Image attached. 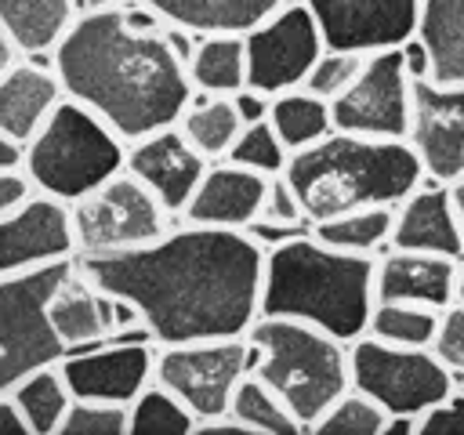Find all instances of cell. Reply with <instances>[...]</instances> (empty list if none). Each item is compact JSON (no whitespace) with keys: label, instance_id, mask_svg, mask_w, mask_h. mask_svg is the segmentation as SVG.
Wrapping results in <instances>:
<instances>
[{"label":"cell","instance_id":"cell-1","mask_svg":"<svg viewBox=\"0 0 464 435\" xmlns=\"http://www.w3.org/2000/svg\"><path fill=\"white\" fill-rule=\"evenodd\" d=\"M72 265L98 290L134 301L156 344L243 337L261 315L265 246L246 228L178 221L145 246L76 254Z\"/></svg>","mask_w":464,"mask_h":435},{"label":"cell","instance_id":"cell-2","mask_svg":"<svg viewBox=\"0 0 464 435\" xmlns=\"http://www.w3.org/2000/svg\"><path fill=\"white\" fill-rule=\"evenodd\" d=\"M167 25V22H163ZM65 98L87 105L127 145L181 120L196 87L163 29H138L123 7H91L54 47Z\"/></svg>","mask_w":464,"mask_h":435},{"label":"cell","instance_id":"cell-3","mask_svg":"<svg viewBox=\"0 0 464 435\" xmlns=\"http://www.w3.org/2000/svg\"><path fill=\"white\" fill-rule=\"evenodd\" d=\"M377 254H355L323 243L312 228L265 250L261 315H286L319 326L341 341L370 330L377 304Z\"/></svg>","mask_w":464,"mask_h":435},{"label":"cell","instance_id":"cell-4","mask_svg":"<svg viewBox=\"0 0 464 435\" xmlns=\"http://www.w3.org/2000/svg\"><path fill=\"white\" fill-rule=\"evenodd\" d=\"M283 174L312 225L359 207H395L424 181V167L406 138L344 130H330L323 141L290 152Z\"/></svg>","mask_w":464,"mask_h":435},{"label":"cell","instance_id":"cell-5","mask_svg":"<svg viewBox=\"0 0 464 435\" xmlns=\"http://www.w3.org/2000/svg\"><path fill=\"white\" fill-rule=\"evenodd\" d=\"M243 337L250 373L290 406L304 431L341 392L352 388L348 341L319 326L286 315H257Z\"/></svg>","mask_w":464,"mask_h":435},{"label":"cell","instance_id":"cell-6","mask_svg":"<svg viewBox=\"0 0 464 435\" xmlns=\"http://www.w3.org/2000/svg\"><path fill=\"white\" fill-rule=\"evenodd\" d=\"M127 163V141L87 105L62 98L51 120L25 145V174L54 199L76 203Z\"/></svg>","mask_w":464,"mask_h":435},{"label":"cell","instance_id":"cell-7","mask_svg":"<svg viewBox=\"0 0 464 435\" xmlns=\"http://www.w3.org/2000/svg\"><path fill=\"white\" fill-rule=\"evenodd\" d=\"M352 388L366 392L392 417L424 420L446 399H453V370L431 348L388 344L362 334L348 344Z\"/></svg>","mask_w":464,"mask_h":435},{"label":"cell","instance_id":"cell-8","mask_svg":"<svg viewBox=\"0 0 464 435\" xmlns=\"http://www.w3.org/2000/svg\"><path fill=\"white\" fill-rule=\"evenodd\" d=\"M69 272L72 261L0 276V395L11 392L25 373L65 355V344L47 323V301Z\"/></svg>","mask_w":464,"mask_h":435},{"label":"cell","instance_id":"cell-9","mask_svg":"<svg viewBox=\"0 0 464 435\" xmlns=\"http://www.w3.org/2000/svg\"><path fill=\"white\" fill-rule=\"evenodd\" d=\"M250 373L246 337H214L185 344H156L152 381L181 399L192 417L214 420L232 410L236 388Z\"/></svg>","mask_w":464,"mask_h":435},{"label":"cell","instance_id":"cell-10","mask_svg":"<svg viewBox=\"0 0 464 435\" xmlns=\"http://www.w3.org/2000/svg\"><path fill=\"white\" fill-rule=\"evenodd\" d=\"M72 210V232H76V254H109V250H130L160 239L170 228V214L163 203L123 167L76 203Z\"/></svg>","mask_w":464,"mask_h":435},{"label":"cell","instance_id":"cell-11","mask_svg":"<svg viewBox=\"0 0 464 435\" xmlns=\"http://www.w3.org/2000/svg\"><path fill=\"white\" fill-rule=\"evenodd\" d=\"M334 130L366 138H406L413 109V72L406 47L370 51L359 76L334 102Z\"/></svg>","mask_w":464,"mask_h":435},{"label":"cell","instance_id":"cell-12","mask_svg":"<svg viewBox=\"0 0 464 435\" xmlns=\"http://www.w3.org/2000/svg\"><path fill=\"white\" fill-rule=\"evenodd\" d=\"M326 51L323 29L304 0H286L268 22L246 33V83L268 98L304 87L312 65Z\"/></svg>","mask_w":464,"mask_h":435},{"label":"cell","instance_id":"cell-13","mask_svg":"<svg viewBox=\"0 0 464 435\" xmlns=\"http://www.w3.org/2000/svg\"><path fill=\"white\" fill-rule=\"evenodd\" d=\"M406 141L413 145L428 181L453 185L464 174V83L413 76Z\"/></svg>","mask_w":464,"mask_h":435},{"label":"cell","instance_id":"cell-14","mask_svg":"<svg viewBox=\"0 0 464 435\" xmlns=\"http://www.w3.org/2000/svg\"><path fill=\"white\" fill-rule=\"evenodd\" d=\"M152 359H156V348L145 337L138 341L109 337L94 348L65 352L58 362L76 399L130 406L152 384Z\"/></svg>","mask_w":464,"mask_h":435},{"label":"cell","instance_id":"cell-15","mask_svg":"<svg viewBox=\"0 0 464 435\" xmlns=\"http://www.w3.org/2000/svg\"><path fill=\"white\" fill-rule=\"evenodd\" d=\"M72 257H76V232L65 199L36 192L29 203L0 218V276H22Z\"/></svg>","mask_w":464,"mask_h":435},{"label":"cell","instance_id":"cell-16","mask_svg":"<svg viewBox=\"0 0 464 435\" xmlns=\"http://www.w3.org/2000/svg\"><path fill=\"white\" fill-rule=\"evenodd\" d=\"M323 29L326 47L384 51L413 40L420 0H304Z\"/></svg>","mask_w":464,"mask_h":435},{"label":"cell","instance_id":"cell-17","mask_svg":"<svg viewBox=\"0 0 464 435\" xmlns=\"http://www.w3.org/2000/svg\"><path fill=\"white\" fill-rule=\"evenodd\" d=\"M160 203L170 218L181 221L192 192L199 188L210 160L181 134L178 123L163 127V130H152L138 141L127 145V163H123Z\"/></svg>","mask_w":464,"mask_h":435},{"label":"cell","instance_id":"cell-18","mask_svg":"<svg viewBox=\"0 0 464 435\" xmlns=\"http://www.w3.org/2000/svg\"><path fill=\"white\" fill-rule=\"evenodd\" d=\"M457 272L460 257L388 246L384 254H377V301H413L428 308H446L457 301Z\"/></svg>","mask_w":464,"mask_h":435},{"label":"cell","instance_id":"cell-19","mask_svg":"<svg viewBox=\"0 0 464 435\" xmlns=\"http://www.w3.org/2000/svg\"><path fill=\"white\" fill-rule=\"evenodd\" d=\"M268 192V178L239 167L232 160H214L192 192L181 221L192 225H218V228H250L261 214Z\"/></svg>","mask_w":464,"mask_h":435},{"label":"cell","instance_id":"cell-20","mask_svg":"<svg viewBox=\"0 0 464 435\" xmlns=\"http://www.w3.org/2000/svg\"><path fill=\"white\" fill-rule=\"evenodd\" d=\"M388 246L464 257V228H460L450 185H439V181L417 185L402 203H395V225H392Z\"/></svg>","mask_w":464,"mask_h":435},{"label":"cell","instance_id":"cell-21","mask_svg":"<svg viewBox=\"0 0 464 435\" xmlns=\"http://www.w3.org/2000/svg\"><path fill=\"white\" fill-rule=\"evenodd\" d=\"M65 91L54 72V65H44L36 58H18L0 76V130L29 145L36 130L51 120V112L62 105Z\"/></svg>","mask_w":464,"mask_h":435},{"label":"cell","instance_id":"cell-22","mask_svg":"<svg viewBox=\"0 0 464 435\" xmlns=\"http://www.w3.org/2000/svg\"><path fill=\"white\" fill-rule=\"evenodd\" d=\"M47 323L65 352L94 348L112 337V294L87 283L72 265V272L54 286L47 301Z\"/></svg>","mask_w":464,"mask_h":435},{"label":"cell","instance_id":"cell-23","mask_svg":"<svg viewBox=\"0 0 464 435\" xmlns=\"http://www.w3.org/2000/svg\"><path fill=\"white\" fill-rule=\"evenodd\" d=\"M167 25L188 29L192 36L239 33L246 36L268 22L286 0H145Z\"/></svg>","mask_w":464,"mask_h":435},{"label":"cell","instance_id":"cell-24","mask_svg":"<svg viewBox=\"0 0 464 435\" xmlns=\"http://www.w3.org/2000/svg\"><path fill=\"white\" fill-rule=\"evenodd\" d=\"M413 40L428 58V76L464 83V0H420Z\"/></svg>","mask_w":464,"mask_h":435},{"label":"cell","instance_id":"cell-25","mask_svg":"<svg viewBox=\"0 0 464 435\" xmlns=\"http://www.w3.org/2000/svg\"><path fill=\"white\" fill-rule=\"evenodd\" d=\"M72 0H0V25L22 51V58L54 54L62 36L76 22Z\"/></svg>","mask_w":464,"mask_h":435},{"label":"cell","instance_id":"cell-26","mask_svg":"<svg viewBox=\"0 0 464 435\" xmlns=\"http://www.w3.org/2000/svg\"><path fill=\"white\" fill-rule=\"evenodd\" d=\"M188 76L199 94H236L246 87V36L239 33H210L196 36Z\"/></svg>","mask_w":464,"mask_h":435},{"label":"cell","instance_id":"cell-27","mask_svg":"<svg viewBox=\"0 0 464 435\" xmlns=\"http://www.w3.org/2000/svg\"><path fill=\"white\" fill-rule=\"evenodd\" d=\"M181 134L214 163V160H225L232 152V145L239 141L243 134V116L232 102V94H192L188 109L181 112L178 120Z\"/></svg>","mask_w":464,"mask_h":435},{"label":"cell","instance_id":"cell-28","mask_svg":"<svg viewBox=\"0 0 464 435\" xmlns=\"http://www.w3.org/2000/svg\"><path fill=\"white\" fill-rule=\"evenodd\" d=\"M11 399L22 410V417L29 424V435H58L76 395H72V388L62 373V362H47V366L25 373L11 388Z\"/></svg>","mask_w":464,"mask_h":435},{"label":"cell","instance_id":"cell-29","mask_svg":"<svg viewBox=\"0 0 464 435\" xmlns=\"http://www.w3.org/2000/svg\"><path fill=\"white\" fill-rule=\"evenodd\" d=\"M268 123L276 127V134L283 138V145L290 152H301V149L323 141L334 130V109L315 91L294 87V91H283V94L272 98Z\"/></svg>","mask_w":464,"mask_h":435},{"label":"cell","instance_id":"cell-30","mask_svg":"<svg viewBox=\"0 0 464 435\" xmlns=\"http://www.w3.org/2000/svg\"><path fill=\"white\" fill-rule=\"evenodd\" d=\"M392 225H395V207H359V210L312 225V232L330 246L355 250V254H377L381 246L392 243Z\"/></svg>","mask_w":464,"mask_h":435},{"label":"cell","instance_id":"cell-31","mask_svg":"<svg viewBox=\"0 0 464 435\" xmlns=\"http://www.w3.org/2000/svg\"><path fill=\"white\" fill-rule=\"evenodd\" d=\"M236 420H243L250 428V435H301V420L290 413V406L254 373L243 377V384L236 388L232 410Z\"/></svg>","mask_w":464,"mask_h":435},{"label":"cell","instance_id":"cell-32","mask_svg":"<svg viewBox=\"0 0 464 435\" xmlns=\"http://www.w3.org/2000/svg\"><path fill=\"white\" fill-rule=\"evenodd\" d=\"M439 312L442 308H428V304H413V301H377L366 334H373L388 344L431 348V337L439 330Z\"/></svg>","mask_w":464,"mask_h":435},{"label":"cell","instance_id":"cell-33","mask_svg":"<svg viewBox=\"0 0 464 435\" xmlns=\"http://www.w3.org/2000/svg\"><path fill=\"white\" fill-rule=\"evenodd\" d=\"M127 417H130L127 435H192L199 424L192 410L181 399H174L167 388H160L156 381L127 406Z\"/></svg>","mask_w":464,"mask_h":435},{"label":"cell","instance_id":"cell-34","mask_svg":"<svg viewBox=\"0 0 464 435\" xmlns=\"http://www.w3.org/2000/svg\"><path fill=\"white\" fill-rule=\"evenodd\" d=\"M388 420L392 413L381 402H373L359 388H348L326 406V413L308 431L312 435H384Z\"/></svg>","mask_w":464,"mask_h":435},{"label":"cell","instance_id":"cell-35","mask_svg":"<svg viewBox=\"0 0 464 435\" xmlns=\"http://www.w3.org/2000/svg\"><path fill=\"white\" fill-rule=\"evenodd\" d=\"M239 167H250L265 178H276L286 170V160H290V149L283 145V138L276 134V127L268 120H257V123H246L239 141L232 145V152L225 156Z\"/></svg>","mask_w":464,"mask_h":435},{"label":"cell","instance_id":"cell-36","mask_svg":"<svg viewBox=\"0 0 464 435\" xmlns=\"http://www.w3.org/2000/svg\"><path fill=\"white\" fill-rule=\"evenodd\" d=\"M127 431H130L127 406L98 402V399H72L58 435H127Z\"/></svg>","mask_w":464,"mask_h":435},{"label":"cell","instance_id":"cell-37","mask_svg":"<svg viewBox=\"0 0 464 435\" xmlns=\"http://www.w3.org/2000/svg\"><path fill=\"white\" fill-rule=\"evenodd\" d=\"M362 62H366V54H362V51L326 47V51L319 54V62L312 65V72H308L304 87H308V91H315L319 98L334 102V98H337L341 91H348V87H352V80L359 76Z\"/></svg>","mask_w":464,"mask_h":435},{"label":"cell","instance_id":"cell-38","mask_svg":"<svg viewBox=\"0 0 464 435\" xmlns=\"http://www.w3.org/2000/svg\"><path fill=\"white\" fill-rule=\"evenodd\" d=\"M431 352L453 370V377H464V304L453 301L439 312V330L431 337Z\"/></svg>","mask_w":464,"mask_h":435},{"label":"cell","instance_id":"cell-39","mask_svg":"<svg viewBox=\"0 0 464 435\" xmlns=\"http://www.w3.org/2000/svg\"><path fill=\"white\" fill-rule=\"evenodd\" d=\"M40 188L33 185V178L25 174V167L14 170H0V218H7L11 210H18L22 203H29Z\"/></svg>","mask_w":464,"mask_h":435},{"label":"cell","instance_id":"cell-40","mask_svg":"<svg viewBox=\"0 0 464 435\" xmlns=\"http://www.w3.org/2000/svg\"><path fill=\"white\" fill-rule=\"evenodd\" d=\"M232 102H236V109H239V116H243V123H257V120H268V105H272V98L265 94V91H257V87H243V91H236L232 94Z\"/></svg>","mask_w":464,"mask_h":435},{"label":"cell","instance_id":"cell-41","mask_svg":"<svg viewBox=\"0 0 464 435\" xmlns=\"http://www.w3.org/2000/svg\"><path fill=\"white\" fill-rule=\"evenodd\" d=\"M0 435H29V424H25L22 410L14 406L11 392L0 395Z\"/></svg>","mask_w":464,"mask_h":435},{"label":"cell","instance_id":"cell-42","mask_svg":"<svg viewBox=\"0 0 464 435\" xmlns=\"http://www.w3.org/2000/svg\"><path fill=\"white\" fill-rule=\"evenodd\" d=\"M14 167H25V145L0 130V170H14Z\"/></svg>","mask_w":464,"mask_h":435},{"label":"cell","instance_id":"cell-43","mask_svg":"<svg viewBox=\"0 0 464 435\" xmlns=\"http://www.w3.org/2000/svg\"><path fill=\"white\" fill-rule=\"evenodd\" d=\"M18 58H22V51H18V47H14V40L7 36V29L0 25V76H4Z\"/></svg>","mask_w":464,"mask_h":435},{"label":"cell","instance_id":"cell-44","mask_svg":"<svg viewBox=\"0 0 464 435\" xmlns=\"http://www.w3.org/2000/svg\"><path fill=\"white\" fill-rule=\"evenodd\" d=\"M450 192H453V203H457V218H460V228H464V174L450 185Z\"/></svg>","mask_w":464,"mask_h":435},{"label":"cell","instance_id":"cell-45","mask_svg":"<svg viewBox=\"0 0 464 435\" xmlns=\"http://www.w3.org/2000/svg\"><path fill=\"white\" fill-rule=\"evenodd\" d=\"M457 301L464 304V257H460V272H457Z\"/></svg>","mask_w":464,"mask_h":435},{"label":"cell","instance_id":"cell-46","mask_svg":"<svg viewBox=\"0 0 464 435\" xmlns=\"http://www.w3.org/2000/svg\"><path fill=\"white\" fill-rule=\"evenodd\" d=\"M120 4H130V0H91V7H120Z\"/></svg>","mask_w":464,"mask_h":435}]
</instances>
